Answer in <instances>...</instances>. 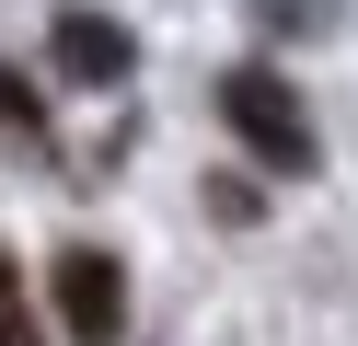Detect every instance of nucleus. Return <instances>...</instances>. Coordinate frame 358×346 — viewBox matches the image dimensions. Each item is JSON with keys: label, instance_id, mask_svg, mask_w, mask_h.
I'll return each mask as SVG.
<instances>
[{"label": "nucleus", "instance_id": "nucleus-2", "mask_svg": "<svg viewBox=\"0 0 358 346\" xmlns=\"http://www.w3.org/2000/svg\"><path fill=\"white\" fill-rule=\"evenodd\" d=\"M47 300H58V335L70 346H116L127 335V277H116V254H93V243H70L47 266Z\"/></svg>", "mask_w": 358, "mask_h": 346}, {"label": "nucleus", "instance_id": "nucleus-4", "mask_svg": "<svg viewBox=\"0 0 358 346\" xmlns=\"http://www.w3.org/2000/svg\"><path fill=\"white\" fill-rule=\"evenodd\" d=\"M0 138L47 150V104H35V81H24V69H0Z\"/></svg>", "mask_w": 358, "mask_h": 346}, {"label": "nucleus", "instance_id": "nucleus-1", "mask_svg": "<svg viewBox=\"0 0 358 346\" xmlns=\"http://www.w3.org/2000/svg\"><path fill=\"white\" fill-rule=\"evenodd\" d=\"M220 127L266 161V173H312V115L278 69H220Z\"/></svg>", "mask_w": 358, "mask_h": 346}, {"label": "nucleus", "instance_id": "nucleus-5", "mask_svg": "<svg viewBox=\"0 0 358 346\" xmlns=\"http://www.w3.org/2000/svg\"><path fill=\"white\" fill-rule=\"evenodd\" d=\"M0 346H47L35 335V289L12 277V254H0Z\"/></svg>", "mask_w": 358, "mask_h": 346}, {"label": "nucleus", "instance_id": "nucleus-3", "mask_svg": "<svg viewBox=\"0 0 358 346\" xmlns=\"http://www.w3.org/2000/svg\"><path fill=\"white\" fill-rule=\"evenodd\" d=\"M127 23H104V12H58V69L70 81H127Z\"/></svg>", "mask_w": 358, "mask_h": 346}]
</instances>
